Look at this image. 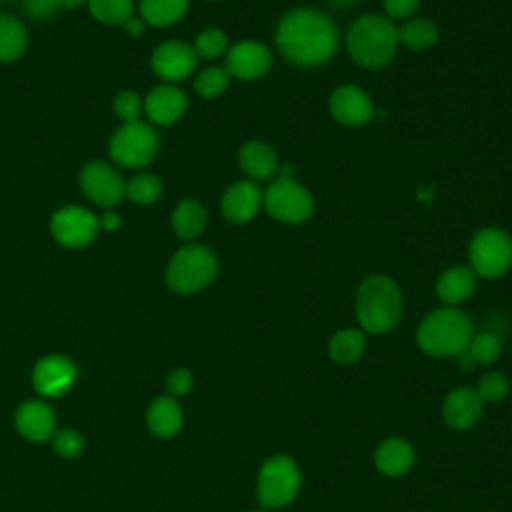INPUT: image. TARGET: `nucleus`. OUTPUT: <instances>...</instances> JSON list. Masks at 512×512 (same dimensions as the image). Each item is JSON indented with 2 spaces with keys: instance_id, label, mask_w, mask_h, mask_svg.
I'll list each match as a JSON object with an SVG mask.
<instances>
[{
  "instance_id": "obj_1",
  "label": "nucleus",
  "mask_w": 512,
  "mask_h": 512,
  "mask_svg": "<svg viewBox=\"0 0 512 512\" xmlns=\"http://www.w3.org/2000/svg\"><path fill=\"white\" fill-rule=\"evenodd\" d=\"M280 54L294 66L314 68L328 62L338 50V28L332 18L314 8L286 12L274 30Z\"/></svg>"
},
{
  "instance_id": "obj_2",
  "label": "nucleus",
  "mask_w": 512,
  "mask_h": 512,
  "mask_svg": "<svg viewBox=\"0 0 512 512\" xmlns=\"http://www.w3.org/2000/svg\"><path fill=\"white\" fill-rule=\"evenodd\" d=\"M398 46V28L388 16L362 14L346 30V50L362 68L380 70L388 66Z\"/></svg>"
},
{
  "instance_id": "obj_3",
  "label": "nucleus",
  "mask_w": 512,
  "mask_h": 512,
  "mask_svg": "<svg viewBox=\"0 0 512 512\" xmlns=\"http://www.w3.org/2000/svg\"><path fill=\"white\" fill-rule=\"evenodd\" d=\"M360 330L370 334H386L394 330L402 318V292L386 274H372L362 280L354 300Z\"/></svg>"
},
{
  "instance_id": "obj_4",
  "label": "nucleus",
  "mask_w": 512,
  "mask_h": 512,
  "mask_svg": "<svg viewBox=\"0 0 512 512\" xmlns=\"http://www.w3.org/2000/svg\"><path fill=\"white\" fill-rule=\"evenodd\" d=\"M470 318L456 306L432 310L416 330V342L422 352L436 358L460 356L472 338Z\"/></svg>"
},
{
  "instance_id": "obj_5",
  "label": "nucleus",
  "mask_w": 512,
  "mask_h": 512,
  "mask_svg": "<svg viewBox=\"0 0 512 512\" xmlns=\"http://www.w3.org/2000/svg\"><path fill=\"white\" fill-rule=\"evenodd\" d=\"M218 274V260L208 246L188 244L168 262L166 282L178 294H194L206 288Z\"/></svg>"
},
{
  "instance_id": "obj_6",
  "label": "nucleus",
  "mask_w": 512,
  "mask_h": 512,
  "mask_svg": "<svg viewBox=\"0 0 512 512\" xmlns=\"http://www.w3.org/2000/svg\"><path fill=\"white\" fill-rule=\"evenodd\" d=\"M302 474L298 464L286 456L276 454L262 462L256 476V498L266 510L288 506L300 492Z\"/></svg>"
},
{
  "instance_id": "obj_7",
  "label": "nucleus",
  "mask_w": 512,
  "mask_h": 512,
  "mask_svg": "<svg viewBox=\"0 0 512 512\" xmlns=\"http://www.w3.org/2000/svg\"><path fill=\"white\" fill-rule=\"evenodd\" d=\"M470 270L482 278H500L512 266V238L496 226L480 228L468 244Z\"/></svg>"
},
{
  "instance_id": "obj_8",
  "label": "nucleus",
  "mask_w": 512,
  "mask_h": 512,
  "mask_svg": "<svg viewBox=\"0 0 512 512\" xmlns=\"http://www.w3.org/2000/svg\"><path fill=\"white\" fill-rule=\"evenodd\" d=\"M262 204L274 220L284 224H302L314 212L312 194L290 176V170L280 172V176L268 184L262 194Z\"/></svg>"
},
{
  "instance_id": "obj_9",
  "label": "nucleus",
  "mask_w": 512,
  "mask_h": 512,
  "mask_svg": "<svg viewBox=\"0 0 512 512\" xmlns=\"http://www.w3.org/2000/svg\"><path fill=\"white\" fill-rule=\"evenodd\" d=\"M112 160L126 168L148 166L158 152V136L154 128L142 120L122 124L108 142Z\"/></svg>"
},
{
  "instance_id": "obj_10",
  "label": "nucleus",
  "mask_w": 512,
  "mask_h": 512,
  "mask_svg": "<svg viewBox=\"0 0 512 512\" xmlns=\"http://www.w3.org/2000/svg\"><path fill=\"white\" fill-rule=\"evenodd\" d=\"M98 218L82 206H64L54 212L50 232L64 248H84L98 234Z\"/></svg>"
},
{
  "instance_id": "obj_11",
  "label": "nucleus",
  "mask_w": 512,
  "mask_h": 512,
  "mask_svg": "<svg viewBox=\"0 0 512 512\" xmlns=\"http://www.w3.org/2000/svg\"><path fill=\"white\" fill-rule=\"evenodd\" d=\"M224 56V70L238 80L264 78L272 68V52L258 40H240L232 44Z\"/></svg>"
},
{
  "instance_id": "obj_12",
  "label": "nucleus",
  "mask_w": 512,
  "mask_h": 512,
  "mask_svg": "<svg viewBox=\"0 0 512 512\" xmlns=\"http://www.w3.org/2000/svg\"><path fill=\"white\" fill-rule=\"evenodd\" d=\"M80 188L98 206L110 208L126 196L124 178L106 162H88L80 172Z\"/></svg>"
},
{
  "instance_id": "obj_13",
  "label": "nucleus",
  "mask_w": 512,
  "mask_h": 512,
  "mask_svg": "<svg viewBox=\"0 0 512 512\" xmlns=\"http://www.w3.org/2000/svg\"><path fill=\"white\" fill-rule=\"evenodd\" d=\"M150 64H152V72L158 78L166 80V84L180 82L194 72L198 64V54L194 46H190L184 40H168L156 46V50L152 52Z\"/></svg>"
},
{
  "instance_id": "obj_14",
  "label": "nucleus",
  "mask_w": 512,
  "mask_h": 512,
  "mask_svg": "<svg viewBox=\"0 0 512 512\" xmlns=\"http://www.w3.org/2000/svg\"><path fill=\"white\" fill-rule=\"evenodd\" d=\"M330 114L336 122L358 128L372 120L374 116V104L370 96L356 84H344L338 86L328 100Z\"/></svg>"
},
{
  "instance_id": "obj_15",
  "label": "nucleus",
  "mask_w": 512,
  "mask_h": 512,
  "mask_svg": "<svg viewBox=\"0 0 512 512\" xmlns=\"http://www.w3.org/2000/svg\"><path fill=\"white\" fill-rule=\"evenodd\" d=\"M262 206V192L252 180H238L230 184L220 200L222 216L232 224L250 222Z\"/></svg>"
},
{
  "instance_id": "obj_16",
  "label": "nucleus",
  "mask_w": 512,
  "mask_h": 512,
  "mask_svg": "<svg viewBox=\"0 0 512 512\" xmlns=\"http://www.w3.org/2000/svg\"><path fill=\"white\" fill-rule=\"evenodd\" d=\"M484 402L480 400L476 388L458 386L450 390L442 402V418L452 430L472 428L482 416Z\"/></svg>"
},
{
  "instance_id": "obj_17",
  "label": "nucleus",
  "mask_w": 512,
  "mask_h": 512,
  "mask_svg": "<svg viewBox=\"0 0 512 512\" xmlns=\"http://www.w3.org/2000/svg\"><path fill=\"white\" fill-rule=\"evenodd\" d=\"M32 378H34L36 390L42 396L56 398L70 390L76 378V368L64 356H46L36 364Z\"/></svg>"
},
{
  "instance_id": "obj_18",
  "label": "nucleus",
  "mask_w": 512,
  "mask_h": 512,
  "mask_svg": "<svg viewBox=\"0 0 512 512\" xmlns=\"http://www.w3.org/2000/svg\"><path fill=\"white\" fill-rule=\"evenodd\" d=\"M186 94L174 84H160L152 88L144 100L146 116L160 126H170L186 112Z\"/></svg>"
},
{
  "instance_id": "obj_19",
  "label": "nucleus",
  "mask_w": 512,
  "mask_h": 512,
  "mask_svg": "<svg viewBox=\"0 0 512 512\" xmlns=\"http://www.w3.org/2000/svg\"><path fill=\"white\" fill-rule=\"evenodd\" d=\"M416 454L408 440L392 436L380 442V446L374 452V466L380 474L396 478L406 474L414 466Z\"/></svg>"
},
{
  "instance_id": "obj_20",
  "label": "nucleus",
  "mask_w": 512,
  "mask_h": 512,
  "mask_svg": "<svg viewBox=\"0 0 512 512\" xmlns=\"http://www.w3.org/2000/svg\"><path fill=\"white\" fill-rule=\"evenodd\" d=\"M54 426H56L54 410L44 402L30 400L16 410V428L28 440H34V442L46 440L48 436L54 434Z\"/></svg>"
},
{
  "instance_id": "obj_21",
  "label": "nucleus",
  "mask_w": 512,
  "mask_h": 512,
  "mask_svg": "<svg viewBox=\"0 0 512 512\" xmlns=\"http://www.w3.org/2000/svg\"><path fill=\"white\" fill-rule=\"evenodd\" d=\"M476 278L478 276L470 270V266H452L438 276L434 292L444 304L456 306L474 294Z\"/></svg>"
},
{
  "instance_id": "obj_22",
  "label": "nucleus",
  "mask_w": 512,
  "mask_h": 512,
  "mask_svg": "<svg viewBox=\"0 0 512 512\" xmlns=\"http://www.w3.org/2000/svg\"><path fill=\"white\" fill-rule=\"evenodd\" d=\"M238 162L242 172L254 182L258 180H270L278 172V156L272 146L250 140L246 142L238 152Z\"/></svg>"
},
{
  "instance_id": "obj_23",
  "label": "nucleus",
  "mask_w": 512,
  "mask_h": 512,
  "mask_svg": "<svg viewBox=\"0 0 512 512\" xmlns=\"http://www.w3.org/2000/svg\"><path fill=\"white\" fill-rule=\"evenodd\" d=\"M364 350H366V334L360 328H342L334 332L328 342L330 358L342 366L358 362Z\"/></svg>"
},
{
  "instance_id": "obj_24",
  "label": "nucleus",
  "mask_w": 512,
  "mask_h": 512,
  "mask_svg": "<svg viewBox=\"0 0 512 512\" xmlns=\"http://www.w3.org/2000/svg\"><path fill=\"white\" fill-rule=\"evenodd\" d=\"M148 426L156 436L168 438L180 432L182 410L172 396L156 398L148 408Z\"/></svg>"
},
{
  "instance_id": "obj_25",
  "label": "nucleus",
  "mask_w": 512,
  "mask_h": 512,
  "mask_svg": "<svg viewBox=\"0 0 512 512\" xmlns=\"http://www.w3.org/2000/svg\"><path fill=\"white\" fill-rule=\"evenodd\" d=\"M172 228L180 240H194L206 228V210L198 200L186 198L172 212Z\"/></svg>"
},
{
  "instance_id": "obj_26",
  "label": "nucleus",
  "mask_w": 512,
  "mask_h": 512,
  "mask_svg": "<svg viewBox=\"0 0 512 512\" xmlns=\"http://www.w3.org/2000/svg\"><path fill=\"white\" fill-rule=\"evenodd\" d=\"M438 24L430 18H408L398 28V42L410 50H426L438 42Z\"/></svg>"
},
{
  "instance_id": "obj_27",
  "label": "nucleus",
  "mask_w": 512,
  "mask_h": 512,
  "mask_svg": "<svg viewBox=\"0 0 512 512\" xmlns=\"http://www.w3.org/2000/svg\"><path fill=\"white\" fill-rule=\"evenodd\" d=\"M26 42L24 24L10 14H0V62L18 60L26 50Z\"/></svg>"
},
{
  "instance_id": "obj_28",
  "label": "nucleus",
  "mask_w": 512,
  "mask_h": 512,
  "mask_svg": "<svg viewBox=\"0 0 512 512\" xmlns=\"http://www.w3.org/2000/svg\"><path fill=\"white\" fill-rule=\"evenodd\" d=\"M190 0H140L142 20L150 26H170L188 10Z\"/></svg>"
},
{
  "instance_id": "obj_29",
  "label": "nucleus",
  "mask_w": 512,
  "mask_h": 512,
  "mask_svg": "<svg viewBox=\"0 0 512 512\" xmlns=\"http://www.w3.org/2000/svg\"><path fill=\"white\" fill-rule=\"evenodd\" d=\"M90 14L102 24L122 26L130 16H134L132 0H86Z\"/></svg>"
},
{
  "instance_id": "obj_30",
  "label": "nucleus",
  "mask_w": 512,
  "mask_h": 512,
  "mask_svg": "<svg viewBox=\"0 0 512 512\" xmlns=\"http://www.w3.org/2000/svg\"><path fill=\"white\" fill-rule=\"evenodd\" d=\"M502 352V342L496 334L492 332H480V334H472L466 354L470 356V360L474 364H492Z\"/></svg>"
},
{
  "instance_id": "obj_31",
  "label": "nucleus",
  "mask_w": 512,
  "mask_h": 512,
  "mask_svg": "<svg viewBox=\"0 0 512 512\" xmlns=\"http://www.w3.org/2000/svg\"><path fill=\"white\" fill-rule=\"evenodd\" d=\"M162 194V182L154 174H138L126 184V196L136 204H154Z\"/></svg>"
},
{
  "instance_id": "obj_32",
  "label": "nucleus",
  "mask_w": 512,
  "mask_h": 512,
  "mask_svg": "<svg viewBox=\"0 0 512 512\" xmlns=\"http://www.w3.org/2000/svg\"><path fill=\"white\" fill-rule=\"evenodd\" d=\"M228 36L220 28H206L194 40V50L198 58H220L228 52Z\"/></svg>"
},
{
  "instance_id": "obj_33",
  "label": "nucleus",
  "mask_w": 512,
  "mask_h": 512,
  "mask_svg": "<svg viewBox=\"0 0 512 512\" xmlns=\"http://www.w3.org/2000/svg\"><path fill=\"white\" fill-rule=\"evenodd\" d=\"M228 72L220 66H210L206 70H202L196 80H194V90L202 96V98H216L220 96L226 88H228Z\"/></svg>"
},
{
  "instance_id": "obj_34",
  "label": "nucleus",
  "mask_w": 512,
  "mask_h": 512,
  "mask_svg": "<svg viewBox=\"0 0 512 512\" xmlns=\"http://www.w3.org/2000/svg\"><path fill=\"white\" fill-rule=\"evenodd\" d=\"M478 396L482 402H500L508 396L510 392V380L506 374L498 372V370H492V372H486L480 382H478V388H476Z\"/></svg>"
},
{
  "instance_id": "obj_35",
  "label": "nucleus",
  "mask_w": 512,
  "mask_h": 512,
  "mask_svg": "<svg viewBox=\"0 0 512 512\" xmlns=\"http://www.w3.org/2000/svg\"><path fill=\"white\" fill-rule=\"evenodd\" d=\"M112 106H114L116 116H118L124 124L136 122V120L140 118L142 110H144L142 98H140L136 92H132V90L120 92V94L114 98V104H112Z\"/></svg>"
},
{
  "instance_id": "obj_36",
  "label": "nucleus",
  "mask_w": 512,
  "mask_h": 512,
  "mask_svg": "<svg viewBox=\"0 0 512 512\" xmlns=\"http://www.w3.org/2000/svg\"><path fill=\"white\" fill-rule=\"evenodd\" d=\"M82 446H84V440L76 430H60L54 434V448L60 456L72 458L82 452Z\"/></svg>"
},
{
  "instance_id": "obj_37",
  "label": "nucleus",
  "mask_w": 512,
  "mask_h": 512,
  "mask_svg": "<svg viewBox=\"0 0 512 512\" xmlns=\"http://www.w3.org/2000/svg\"><path fill=\"white\" fill-rule=\"evenodd\" d=\"M384 12L390 20H408L420 6V0H382Z\"/></svg>"
},
{
  "instance_id": "obj_38",
  "label": "nucleus",
  "mask_w": 512,
  "mask_h": 512,
  "mask_svg": "<svg viewBox=\"0 0 512 512\" xmlns=\"http://www.w3.org/2000/svg\"><path fill=\"white\" fill-rule=\"evenodd\" d=\"M190 388H192V374L186 368H176L170 372L166 380V390L170 392L172 398L188 394Z\"/></svg>"
},
{
  "instance_id": "obj_39",
  "label": "nucleus",
  "mask_w": 512,
  "mask_h": 512,
  "mask_svg": "<svg viewBox=\"0 0 512 512\" xmlns=\"http://www.w3.org/2000/svg\"><path fill=\"white\" fill-rule=\"evenodd\" d=\"M22 6H24V12L36 20L48 18L56 14L58 8H62L60 0H22Z\"/></svg>"
},
{
  "instance_id": "obj_40",
  "label": "nucleus",
  "mask_w": 512,
  "mask_h": 512,
  "mask_svg": "<svg viewBox=\"0 0 512 512\" xmlns=\"http://www.w3.org/2000/svg\"><path fill=\"white\" fill-rule=\"evenodd\" d=\"M120 224H122V218H120V214H116V212H104V214L98 218V228H102V230H106V232L118 230Z\"/></svg>"
},
{
  "instance_id": "obj_41",
  "label": "nucleus",
  "mask_w": 512,
  "mask_h": 512,
  "mask_svg": "<svg viewBox=\"0 0 512 512\" xmlns=\"http://www.w3.org/2000/svg\"><path fill=\"white\" fill-rule=\"evenodd\" d=\"M122 28H124V32H126L128 36L138 38V36H142V34H144L146 22H144L142 18H138V16H130V18L122 24Z\"/></svg>"
},
{
  "instance_id": "obj_42",
  "label": "nucleus",
  "mask_w": 512,
  "mask_h": 512,
  "mask_svg": "<svg viewBox=\"0 0 512 512\" xmlns=\"http://www.w3.org/2000/svg\"><path fill=\"white\" fill-rule=\"evenodd\" d=\"M330 6H334V8H350V6H354L358 0H326Z\"/></svg>"
},
{
  "instance_id": "obj_43",
  "label": "nucleus",
  "mask_w": 512,
  "mask_h": 512,
  "mask_svg": "<svg viewBox=\"0 0 512 512\" xmlns=\"http://www.w3.org/2000/svg\"><path fill=\"white\" fill-rule=\"evenodd\" d=\"M84 0H60V6L62 8H76V6H80Z\"/></svg>"
},
{
  "instance_id": "obj_44",
  "label": "nucleus",
  "mask_w": 512,
  "mask_h": 512,
  "mask_svg": "<svg viewBox=\"0 0 512 512\" xmlns=\"http://www.w3.org/2000/svg\"><path fill=\"white\" fill-rule=\"evenodd\" d=\"M254 512H264V510H254Z\"/></svg>"
}]
</instances>
